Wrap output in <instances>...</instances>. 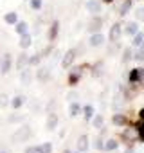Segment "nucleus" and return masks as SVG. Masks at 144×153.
I'll return each mask as SVG.
<instances>
[{
	"mask_svg": "<svg viewBox=\"0 0 144 153\" xmlns=\"http://www.w3.org/2000/svg\"><path fill=\"white\" fill-rule=\"evenodd\" d=\"M83 112H85V121H90V119L94 117V108H92L90 105H87V106L83 108Z\"/></svg>",
	"mask_w": 144,
	"mask_h": 153,
	"instance_id": "obj_23",
	"label": "nucleus"
},
{
	"mask_svg": "<svg viewBox=\"0 0 144 153\" xmlns=\"http://www.w3.org/2000/svg\"><path fill=\"white\" fill-rule=\"evenodd\" d=\"M27 24L25 22H16V27H15V31L18 33V34H24V33H27Z\"/></svg>",
	"mask_w": 144,
	"mask_h": 153,
	"instance_id": "obj_21",
	"label": "nucleus"
},
{
	"mask_svg": "<svg viewBox=\"0 0 144 153\" xmlns=\"http://www.w3.org/2000/svg\"><path fill=\"white\" fill-rule=\"evenodd\" d=\"M122 137H124V139H130V140H131V139H135V137H137V133H133V131L126 130V131L122 133Z\"/></svg>",
	"mask_w": 144,
	"mask_h": 153,
	"instance_id": "obj_33",
	"label": "nucleus"
},
{
	"mask_svg": "<svg viewBox=\"0 0 144 153\" xmlns=\"http://www.w3.org/2000/svg\"><path fill=\"white\" fill-rule=\"evenodd\" d=\"M103 146H105V144H103V140H101V139H97V144H96V148H97V149H103Z\"/></svg>",
	"mask_w": 144,
	"mask_h": 153,
	"instance_id": "obj_39",
	"label": "nucleus"
},
{
	"mask_svg": "<svg viewBox=\"0 0 144 153\" xmlns=\"http://www.w3.org/2000/svg\"><path fill=\"white\" fill-rule=\"evenodd\" d=\"M25 153H40V148L38 146H29V148H25Z\"/></svg>",
	"mask_w": 144,
	"mask_h": 153,
	"instance_id": "obj_34",
	"label": "nucleus"
},
{
	"mask_svg": "<svg viewBox=\"0 0 144 153\" xmlns=\"http://www.w3.org/2000/svg\"><path fill=\"white\" fill-rule=\"evenodd\" d=\"M105 43V36L101 34V33H94L92 36H90V45L92 47H99V45H103Z\"/></svg>",
	"mask_w": 144,
	"mask_h": 153,
	"instance_id": "obj_8",
	"label": "nucleus"
},
{
	"mask_svg": "<svg viewBox=\"0 0 144 153\" xmlns=\"http://www.w3.org/2000/svg\"><path fill=\"white\" fill-rule=\"evenodd\" d=\"M139 115H140V119H142V121H144V108H142V110H140V112H139Z\"/></svg>",
	"mask_w": 144,
	"mask_h": 153,
	"instance_id": "obj_41",
	"label": "nucleus"
},
{
	"mask_svg": "<svg viewBox=\"0 0 144 153\" xmlns=\"http://www.w3.org/2000/svg\"><path fill=\"white\" fill-rule=\"evenodd\" d=\"M31 135H33L31 126H29V124H22V126L13 133L11 140H13V142H25V140H29V139H31Z\"/></svg>",
	"mask_w": 144,
	"mask_h": 153,
	"instance_id": "obj_1",
	"label": "nucleus"
},
{
	"mask_svg": "<svg viewBox=\"0 0 144 153\" xmlns=\"http://www.w3.org/2000/svg\"><path fill=\"white\" fill-rule=\"evenodd\" d=\"M131 59V51L130 49H124V56H122V61H128Z\"/></svg>",
	"mask_w": 144,
	"mask_h": 153,
	"instance_id": "obj_35",
	"label": "nucleus"
},
{
	"mask_svg": "<svg viewBox=\"0 0 144 153\" xmlns=\"http://www.w3.org/2000/svg\"><path fill=\"white\" fill-rule=\"evenodd\" d=\"M124 33H126L128 36H133V34H137V33H139V27H137V24H135V22H130V24L126 25Z\"/></svg>",
	"mask_w": 144,
	"mask_h": 153,
	"instance_id": "obj_17",
	"label": "nucleus"
},
{
	"mask_svg": "<svg viewBox=\"0 0 144 153\" xmlns=\"http://www.w3.org/2000/svg\"><path fill=\"white\" fill-rule=\"evenodd\" d=\"M29 65V56L25 54V52H22L20 56H18V61H16V68L18 70H22V68H25Z\"/></svg>",
	"mask_w": 144,
	"mask_h": 153,
	"instance_id": "obj_10",
	"label": "nucleus"
},
{
	"mask_svg": "<svg viewBox=\"0 0 144 153\" xmlns=\"http://www.w3.org/2000/svg\"><path fill=\"white\" fill-rule=\"evenodd\" d=\"M31 43H33V40H31V34H29V33L20 34V42H18L20 49H29V47H31Z\"/></svg>",
	"mask_w": 144,
	"mask_h": 153,
	"instance_id": "obj_6",
	"label": "nucleus"
},
{
	"mask_svg": "<svg viewBox=\"0 0 144 153\" xmlns=\"http://www.w3.org/2000/svg\"><path fill=\"white\" fill-rule=\"evenodd\" d=\"M20 79H22V83H24V85H29V83H31V79H33V78H31V72H29V70H25V68H22Z\"/></svg>",
	"mask_w": 144,
	"mask_h": 153,
	"instance_id": "obj_18",
	"label": "nucleus"
},
{
	"mask_svg": "<svg viewBox=\"0 0 144 153\" xmlns=\"http://www.w3.org/2000/svg\"><path fill=\"white\" fill-rule=\"evenodd\" d=\"M36 79L38 81H49L50 79V70L47 68V67H42V68H38V72H36Z\"/></svg>",
	"mask_w": 144,
	"mask_h": 153,
	"instance_id": "obj_5",
	"label": "nucleus"
},
{
	"mask_svg": "<svg viewBox=\"0 0 144 153\" xmlns=\"http://www.w3.org/2000/svg\"><path fill=\"white\" fill-rule=\"evenodd\" d=\"M135 38H133V45L135 47H140L142 43H144V34L142 33H137V34H133Z\"/></svg>",
	"mask_w": 144,
	"mask_h": 153,
	"instance_id": "obj_22",
	"label": "nucleus"
},
{
	"mask_svg": "<svg viewBox=\"0 0 144 153\" xmlns=\"http://www.w3.org/2000/svg\"><path fill=\"white\" fill-rule=\"evenodd\" d=\"M9 105V96L4 94V92H0V108H6Z\"/></svg>",
	"mask_w": 144,
	"mask_h": 153,
	"instance_id": "obj_24",
	"label": "nucleus"
},
{
	"mask_svg": "<svg viewBox=\"0 0 144 153\" xmlns=\"http://www.w3.org/2000/svg\"><path fill=\"white\" fill-rule=\"evenodd\" d=\"M68 112H70V117H76L79 112H81V106L74 101V103H70V108H68Z\"/></svg>",
	"mask_w": 144,
	"mask_h": 153,
	"instance_id": "obj_19",
	"label": "nucleus"
},
{
	"mask_svg": "<svg viewBox=\"0 0 144 153\" xmlns=\"http://www.w3.org/2000/svg\"><path fill=\"white\" fill-rule=\"evenodd\" d=\"M9 103H11V106H13L15 110H18L20 106H24V103H25V97H24V96H15V97H13Z\"/></svg>",
	"mask_w": 144,
	"mask_h": 153,
	"instance_id": "obj_14",
	"label": "nucleus"
},
{
	"mask_svg": "<svg viewBox=\"0 0 144 153\" xmlns=\"http://www.w3.org/2000/svg\"><path fill=\"white\" fill-rule=\"evenodd\" d=\"M40 59H42V54H34V56H31V58H29V65H33V67H34V65H38V63H40Z\"/></svg>",
	"mask_w": 144,
	"mask_h": 153,
	"instance_id": "obj_29",
	"label": "nucleus"
},
{
	"mask_svg": "<svg viewBox=\"0 0 144 153\" xmlns=\"http://www.w3.org/2000/svg\"><path fill=\"white\" fill-rule=\"evenodd\" d=\"M137 135H139L140 140H144V121L139 124V128H137Z\"/></svg>",
	"mask_w": 144,
	"mask_h": 153,
	"instance_id": "obj_31",
	"label": "nucleus"
},
{
	"mask_svg": "<svg viewBox=\"0 0 144 153\" xmlns=\"http://www.w3.org/2000/svg\"><path fill=\"white\" fill-rule=\"evenodd\" d=\"M114 124H126V119L122 117V115H114Z\"/></svg>",
	"mask_w": 144,
	"mask_h": 153,
	"instance_id": "obj_30",
	"label": "nucleus"
},
{
	"mask_svg": "<svg viewBox=\"0 0 144 153\" xmlns=\"http://www.w3.org/2000/svg\"><path fill=\"white\" fill-rule=\"evenodd\" d=\"M11 65H13L11 54H4L2 56V61H0V74H7L11 70Z\"/></svg>",
	"mask_w": 144,
	"mask_h": 153,
	"instance_id": "obj_2",
	"label": "nucleus"
},
{
	"mask_svg": "<svg viewBox=\"0 0 144 153\" xmlns=\"http://www.w3.org/2000/svg\"><path fill=\"white\" fill-rule=\"evenodd\" d=\"M87 9L90 13H99L101 11V2H99V0H88V2H87Z\"/></svg>",
	"mask_w": 144,
	"mask_h": 153,
	"instance_id": "obj_11",
	"label": "nucleus"
},
{
	"mask_svg": "<svg viewBox=\"0 0 144 153\" xmlns=\"http://www.w3.org/2000/svg\"><path fill=\"white\" fill-rule=\"evenodd\" d=\"M58 31H59V22H52V25H50V29H49V40H50V42L56 40Z\"/></svg>",
	"mask_w": 144,
	"mask_h": 153,
	"instance_id": "obj_13",
	"label": "nucleus"
},
{
	"mask_svg": "<svg viewBox=\"0 0 144 153\" xmlns=\"http://www.w3.org/2000/svg\"><path fill=\"white\" fill-rule=\"evenodd\" d=\"M78 149H79V151H87V149H88V137H87V135H81V137L78 139Z\"/></svg>",
	"mask_w": 144,
	"mask_h": 153,
	"instance_id": "obj_16",
	"label": "nucleus"
},
{
	"mask_svg": "<svg viewBox=\"0 0 144 153\" xmlns=\"http://www.w3.org/2000/svg\"><path fill=\"white\" fill-rule=\"evenodd\" d=\"M137 16H139L140 20H144V7H140V9L137 11Z\"/></svg>",
	"mask_w": 144,
	"mask_h": 153,
	"instance_id": "obj_38",
	"label": "nucleus"
},
{
	"mask_svg": "<svg viewBox=\"0 0 144 153\" xmlns=\"http://www.w3.org/2000/svg\"><path fill=\"white\" fill-rule=\"evenodd\" d=\"M106 151H114L115 148H117V142H115V139H110V140H106V144L103 146Z\"/></svg>",
	"mask_w": 144,
	"mask_h": 153,
	"instance_id": "obj_25",
	"label": "nucleus"
},
{
	"mask_svg": "<svg viewBox=\"0 0 144 153\" xmlns=\"http://www.w3.org/2000/svg\"><path fill=\"white\" fill-rule=\"evenodd\" d=\"M140 47H142V45H140ZM135 58H137V59H144V47L137 52V56H135Z\"/></svg>",
	"mask_w": 144,
	"mask_h": 153,
	"instance_id": "obj_37",
	"label": "nucleus"
},
{
	"mask_svg": "<svg viewBox=\"0 0 144 153\" xmlns=\"http://www.w3.org/2000/svg\"><path fill=\"white\" fill-rule=\"evenodd\" d=\"M31 7H33L34 11H38V9L42 7V0H31Z\"/></svg>",
	"mask_w": 144,
	"mask_h": 153,
	"instance_id": "obj_32",
	"label": "nucleus"
},
{
	"mask_svg": "<svg viewBox=\"0 0 144 153\" xmlns=\"http://www.w3.org/2000/svg\"><path fill=\"white\" fill-rule=\"evenodd\" d=\"M40 148V153H50L52 151V144L50 142H43L42 146H38Z\"/></svg>",
	"mask_w": 144,
	"mask_h": 153,
	"instance_id": "obj_27",
	"label": "nucleus"
},
{
	"mask_svg": "<svg viewBox=\"0 0 144 153\" xmlns=\"http://www.w3.org/2000/svg\"><path fill=\"white\" fill-rule=\"evenodd\" d=\"M103 2H106V4H110V2H114V0H103Z\"/></svg>",
	"mask_w": 144,
	"mask_h": 153,
	"instance_id": "obj_42",
	"label": "nucleus"
},
{
	"mask_svg": "<svg viewBox=\"0 0 144 153\" xmlns=\"http://www.w3.org/2000/svg\"><path fill=\"white\" fill-rule=\"evenodd\" d=\"M101 124H103V117H101V115H97V117L94 119V126H96V128H99Z\"/></svg>",
	"mask_w": 144,
	"mask_h": 153,
	"instance_id": "obj_36",
	"label": "nucleus"
},
{
	"mask_svg": "<svg viewBox=\"0 0 144 153\" xmlns=\"http://www.w3.org/2000/svg\"><path fill=\"white\" fill-rule=\"evenodd\" d=\"M0 153H11L9 149H6V148H0Z\"/></svg>",
	"mask_w": 144,
	"mask_h": 153,
	"instance_id": "obj_40",
	"label": "nucleus"
},
{
	"mask_svg": "<svg viewBox=\"0 0 144 153\" xmlns=\"http://www.w3.org/2000/svg\"><path fill=\"white\" fill-rule=\"evenodd\" d=\"M74 59H76V51H74V49L67 51V54H65L63 59H61V67H63V68H68L72 63H74Z\"/></svg>",
	"mask_w": 144,
	"mask_h": 153,
	"instance_id": "obj_3",
	"label": "nucleus"
},
{
	"mask_svg": "<svg viewBox=\"0 0 144 153\" xmlns=\"http://www.w3.org/2000/svg\"><path fill=\"white\" fill-rule=\"evenodd\" d=\"M4 22H6V24H16V22H18V15H16V13H7V15L4 16Z\"/></svg>",
	"mask_w": 144,
	"mask_h": 153,
	"instance_id": "obj_20",
	"label": "nucleus"
},
{
	"mask_svg": "<svg viewBox=\"0 0 144 153\" xmlns=\"http://www.w3.org/2000/svg\"><path fill=\"white\" fill-rule=\"evenodd\" d=\"M78 153H81V151H78Z\"/></svg>",
	"mask_w": 144,
	"mask_h": 153,
	"instance_id": "obj_44",
	"label": "nucleus"
},
{
	"mask_svg": "<svg viewBox=\"0 0 144 153\" xmlns=\"http://www.w3.org/2000/svg\"><path fill=\"white\" fill-rule=\"evenodd\" d=\"M45 126H47V130H54V128L58 126V115L50 112L49 117H47V124H45Z\"/></svg>",
	"mask_w": 144,
	"mask_h": 153,
	"instance_id": "obj_12",
	"label": "nucleus"
},
{
	"mask_svg": "<svg viewBox=\"0 0 144 153\" xmlns=\"http://www.w3.org/2000/svg\"><path fill=\"white\" fill-rule=\"evenodd\" d=\"M7 121H9V123H22V121H24V115L15 114V115H9V117H7Z\"/></svg>",
	"mask_w": 144,
	"mask_h": 153,
	"instance_id": "obj_28",
	"label": "nucleus"
},
{
	"mask_svg": "<svg viewBox=\"0 0 144 153\" xmlns=\"http://www.w3.org/2000/svg\"><path fill=\"white\" fill-rule=\"evenodd\" d=\"M121 33H122L121 25H119V24H114L112 29H110V42H117L119 36H121Z\"/></svg>",
	"mask_w": 144,
	"mask_h": 153,
	"instance_id": "obj_7",
	"label": "nucleus"
},
{
	"mask_svg": "<svg viewBox=\"0 0 144 153\" xmlns=\"http://www.w3.org/2000/svg\"><path fill=\"white\" fill-rule=\"evenodd\" d=\"M79 78H81V67L79 68H74L70 72V76H68V83L70 85H76L78 81H79Z\"/></svg>",
	"mask_w": 144,
	"mask_h": 153,
	"instance_id": "obj_9",
	"label": "nucleus"
},
{
	"mask_svg": "<svg viewBox=\"0 0 144 153\" xmlns=\"http://www.w3.org/2000/svg\"><path fill=\"white\" fill-rule=\"evenodd\" d=\"M142 76H144V70H142V68H135V70H131V74H130V81H131V83H137Z\"/></svg>",
	"mask_w": 144,
	"mask_h": 153,
	"instance_id": "obj_15",
	"label": "nucleus"
},
{
	"mask_svg": "<svg viewBox=\"0 0 144 153\" xmlns=\"http://www.w3.org/2000/svg\"><path fill=\"white\" fill-rule=\"evenodd\" d=\"M103 27V18H99V16H94L90 22H88V31L90 33H99V29Z\"/></svg>",
	"mask_w": 144,
	"mask_h": 153,
	"instance_id": "obj_4",
	"label": "nucleus"
},
{
	"mask_svg": "<svg viewBox=\"0 0 144 153\" xmlns=\"http://www.w3.org/2000/svg\"><path fill=\"white\" fill-rule=\"evenodd\" d=\"M63 153H70V151H68V149H65V151H63Z\"/></svg>",
	"mask_w": 144,
	"mask_h": 153,
	"instance_id": "obj_43",
	"label": "nucleus"
},
{
	"mask_svg": "<svg viewBox=\"0 0 144 153\" xmlns=\"http://www.w3.org/2000/svg\"><path fill=\"white\" fill-rule=\"evenodd\" d=\"M130 7H131V0H126V2H124V4L121 6V9H119V11H121L119 15H122V16H124V15H126V13L130 11Z\"/></svg>",
	"mask_w": 144,
	"mask_h": 153,
	"instance_id": "obj_26",
	"label": "nucleus"
}]
</instances>
